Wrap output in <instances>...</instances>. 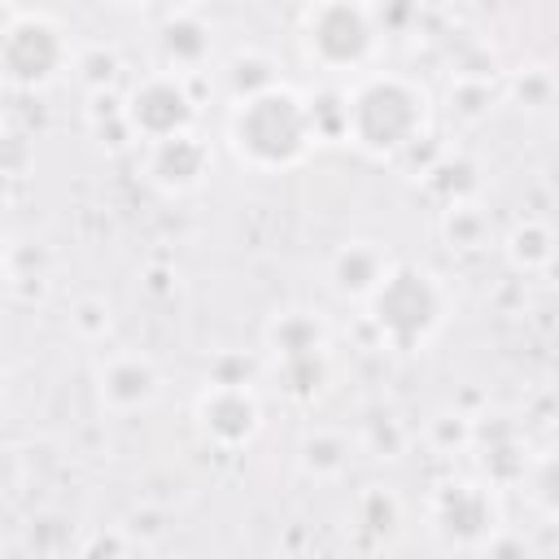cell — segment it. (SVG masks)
<instances>
[{
  "label": "cell",
  "mask_w": 559,
  "mask_h": 559,
  "mask_svg": "<svg viewBox=\"0 0 559 559\" xmlns=\"http://www.w3.org/2000/svg\"><path fill=\"white\" fill-rule=\"evenodd\" d=\"M314 144L319 135H314L310 100L284 83L253 100L231 105L227 114V148L240 166L258 175H280L301 166L314 153Z\"/></svg>",
  "instance_id": "cell-1"
},
{
  "label": "cell",
  "mask_w": 559,
  "mask_h": 559,
  "mask_svg": "<svg viewBox=\"0 0 559 559\" xmlns=\"http://www.w3.org/2000/svg\"><path fill=\"white\" fill-rule=\"evenodd\" d=\"M428 131V92L397 70H371L349 83V144L376 162L406 157Z\"/></svg>",
  "instance_id": "cell-2"
},
{
  "label": "cell",
  "mask_w": 559,
  "mask_h": 559,
  "mask_svg": "<svg viewBox=\"0 0 559 559\" xmlns=\"http://www.w3.org/2000/svg\"><path fill=\"white\" fill-rule=\"evenodd\" d=\"M367 319L389 349L415 354L445 328L450 288L437 271H428L419 262H393V271L367 301Z\"/></svg>",
  "instance_id": "cell-3"
},
{
  "label": "cell",
  "mask_w": 559,
  "mask_h": 559,
  "mask_svg": "<svg viewBox=\"0 0 559 559\" xmlns=\"http://www.w3.org/2000/svg\"><path fill=\"white\" fill-rule=\"evenodd\" d=\"M380 39H384L380 22L367 4L328 0V4H306L297 17L301 57L323 74H354V79L371 74Z\"/></svg>",
  "instance_id": "cell-4"
},
{
  "label": "cell",
  "mask_w": 559,
  "mask_h": 559,
  "mask_svg": "<svg viewBox=\"0 0 559 559\" xmlns=\"http://www.w3.org/2000/svg\"><path fill=\"white\" fill-rule=\"evenodd\" d=\"M74 66V48L66 31L48 13L31 9H4L0 31V74L17 92H39L61 79V70Z\"/></svg>",
  "instance_id": "cell-5"
},
{
  "label": "cell",
  "mask_w": 559,
  "mask_h": 559,
  "mask_svg": "<svg viewBox=\"0 0 559 559\" xmlns=\"http://www.w3.org/2000/svg\"><path fill=\"white\" fill-rule=\"evenodd\" d=\"M122 127L140 144H157L170 135L197 131V96L183 74L148 70L140 74L122 96Z\"/></svg>",
  "instance_id": "cell-6"
},
{
  "label": "cell",
  "mask_w": 559,
  "mask_h": 559,
  "mask_svg": "<svg viewBox=\"0 0 559 559\" xmlns=\"http://www.w3.org/2000/svg\"><path fill=\"white\" fill-rule=\"evenodd\" d=\"M432 533L450 546H489L502 528V511L489 480H441L428 498Z\"/></svg>",
  "instance_id": "cell-7"
},
{
  "label": "cell",
  "mask_w": 559,
  "mask_h": 559,
  "mask_svg": "<svg viewBox=\"0 0 559 559\" xmlns=\"http://www.w3.org/2000/svg\"><path fill=\"white\" fill-rule=\"evenodd\" d=\"M197 428L218 450H240L262 428V406L249 384H210L197 397Z\"/></svg>",
  "instance_id": "cell-8"
},
{
  "label": "cell",
  "mask_w": 559,
  "mask_h": 559,
  "mask_svg": "<svg viewBox=\"0 0 559 559\" xmlns=\"http://www.w3.org/2000/svg\"><path fill=\"white\" fill-rule=\"evenodd\" d=\"M214 166V153L210 144L188 131V135H170V140H157V144H144V179L170 197H183V192H197L205 183Z\"/></svg>",
  "instance_id": "cell-9"
},
{
  "label": "cell",
  "mask_w": 559,
  "mask_h": 559,
  "mask_svg": "<svg viewBox=\"0 0 559 559\" xmlns=\"http://www.w3.org/2000/svg\"><path fill=\"white\" fill-rule=\"evenodd\" d=\"M153 44H157V70H170V74H183L188 79V74H197L210 61L214 31H210V22L197 9H179V13H166L162 17Z\"/></svg>",
  "instance_id": "cell-10"
},
{
  "label": "cell",
  "mask_w": 559,
  "mask_h": 559,
  "mask_svg": "<svg viewBox=\"0 0 559 559\" xmlns=\"http://www.w3.org/2000/svg\"><path fill=\"white\" fill-rule=\"evenodd\" d=\"M389 271H393V258L376 240H345L328 258V284H332V293L345 297V301H362V306L371 301V293L384 284Z\"/></svg>",
  "instance_id": "cell-11"
},
{
  "label": "cell",
  "mask_w": 559,
  "mask_h": 559,
  "mask_svg": "<svg viewBox=\"0 0 559 559\" xmlns=\"http://www.w3.org/2000/svg\"><path fill=\"white\" fill-rule=\"evenodd\" d=\"M96 389H100V402L109 411L131 415V411H144L157 397L162 376H157L153 358H144V354H114V358L100 362Z\"/></svg>",
  "instance_id": "cell-12"
},
{
  "label": "cell",
  "mask_w": 559,
  "mask_h": 559,
  "mask_svg": "<svg viewBox=\"0 0 559 559\" xmlns=\"http://www.w3.org/2000/svg\"><path fill=\"white\" fill-rule=\"evenodd\" d=\"M266 345L275 354V362H288V358H310V354H328V332L314 314L306 310H288L280 314L271 328H266Z\"/></svg>",
  "instance_id": "cell-13"
},
{
  "label": "cell",
  "mask_w": 559,
  "mask_h": 559,
  "mask_svg": "<svg viewBox=\"0 0 559 559\" xmlns=\"http://www.w3.org/2000/svg\"><path fill=\"white\" fill-rule=\"evenodd\" d=\"M223 79H227V96H231V105L253 100V96H262V92L280 87L275 61H271L266 52H253V48H249V52H236V57L227 61Z\"/></svg>",
  "instance_id": "cell-14"
},
{
  "label": "cell",
  "mask_w": 559,
  "mask_h": 559,
  "mask_svg": "<svg viewBox=\"0 0 559 559\" xmlns=\"http://www.w3.org/2000/svg\"><path fill=\"white\" fill-rule=\"evenodd\" d=\"M507 253H511V262H515L520 271H537V266H550V262H555L559 236H555L550 223L524 218V223H515V231L507 236Z\"/></svg>",
  "instance_id": "cell-15"
},
{
  "label": "cell",
  "mask_w": 559,
  "mask_h": 559,
  "mask_svg": "<svg viewBox=\"0 0 559 559\" xmlns=\"http://www.w3.org/2000/svg\"><path fill=\"white\" fill-rule=\"evenodd\" d=\"M349 441L341 437V432H328V428H319V432H310L306 441H301V467L314 476V480H332V476H341L345 467H349Z\"/></svg>",
  "instance_id": "cell-16"
},
{
  "label": "cell",
  "mask_w": 559,
  "mask_h": 559,
  "mask_svg": "<svg viewBox=\"0 0 559 559\" xmlns=\"http://www.w3.org/2000/svg\"><path fill=\"white\" fill-rule=\"evenodd\" d=\"M489 231H493L489 214L480 205H472V201L450 205L441 214V236L450 240V249H480V245H489Z\"/></svg>",
  "instance_id": "cell-17"
},
{
  "label": "cell",
  "mask_w": 559,
  "mask_h": 559,
  "mask_svg": "<svg viewBox=\"0 0 559 559\" xmlns=\"http://www.w3.org/2000/svg\"><path fill=\"white\" fill-rule=\"evenodd\" d=\"M528 454L515 445V437H493L480 454V467H485V480L489 485H511V480H524L528 476Z\"/></svg>",
  "instance_id": "cell-18"
},
{
  "label": "cell",
  "mask_w": 559,
  "mask_h": 559,
  "mask_svg": "<svg viewBox=\"0 0 559 559\" xmlns=\"http://www.w3.org/2000/svg\"><path fill=\"white\" fill-rule=\"evenodd\" d=\"M358 524H362V533H371V537H393L397 524H402V502H397L389 489L371 485V489L358 498Z\"/></svg>",
  "instance_id": "cell-19"
},
{
  "label": "cell",
  "mask_w": 559,
  "mask_h": 559,
  "mask_svg": "<svg viewBox=\"0 0 559 559\" xmlns=\"http://www.w3.org/2000/svg\"><path fill=\"white\" fill-rule=\"evenodd\" d=\"M280 384H284V393L297 397V402L314 397V393L328 384V354H310V358H288V362H280Z\"/></svg>",
  "instance_id": "cell-20"
},
{
  "label": "cell",
  "mask_w": 559,
  "mask_h": 559,
  "mask_svg": "<svg viewBox=\"0 0 559 559\" xmlns=\"http://www.w3.org/2000/svg\"><path fill=\"white\" fill-rule=\"evenodd\" d=\"M524 489L528 498L550 515L559 520V450H546L528 463V476H524Z\"/></svg>",
  "instance_id": "cell-21"
},
{
  "label": "cell",
  "mask_w": 559,
  "mask_h": 559,
  "mask_svg": "<svg viewBox=\"0 0 559 559\" xmlns=\"http://www.w3.org/2000/svg\"><path fill=\"white\" fill-rule=\"evenodd\" d=\"M489 100H493V92H489V83L485 79H459V87L450 92V109L454 114H463V118H480V114H489Z\"/></svg>",
  "instance_id": "cell-22"
},
{
  "label": "cell",
  "mask_w": 559,
  "mask_h": 559,
  "mask_svg": "<svg viewBox=\"0 0 559 559\" xmlns=\"http://www.w3.org/2000/svg\"><path fill=\"white\" fill-rule=\"evenodd\" d=\"M74 70H79V79H83L87 87H109L114 74H118V57H114L109 48H92V52L74 57Z\"/></svg>",
  "instance_id": "cell-23"
},
{
  "label": "cell",
  "mask_w": 559,
  "mask_h": 559,
  "mask_svg": "<svg viewBox=\"0 0 559 559\" xmlns=\"http://www.w3.org/2000/svg\"><path fill=\"white\" fill-rule=\"evenodd\" d=\"M485 559H533V546L520 533H493V542L485 546Z\"/></svg>",
  "instance_id": "cell-24"
}]
</instances>
